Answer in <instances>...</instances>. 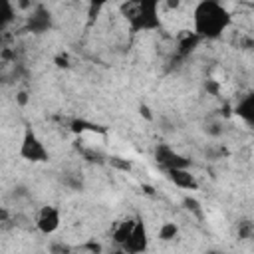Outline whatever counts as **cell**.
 Masks as SVG:
<instances>
[{
    "mask_svg": "<svg viewBox=\"0 0 254 254\" xmlns=\"http://www.w3.org/2000/svg\"><path fill=\"white\" fill-rule=\"evenodd\" d=\"M232 14L230 10L216 0H202L192 8V32L202 42H212L222 38V34L230 28Z\"/></svg>",
    "mask_w": 254,
    "mask_h": 254,
    "instance_id": "1",
    "label": "cell"
},
{
    "mask_svg": "<svg viewBox=\"0 0 254 254\" xmlns=\"http://www.w3.org/2000/svg\"><path fill=\"white\" fill-rule=\"evenodd\" d=\"M161 4L155 0H139V2H127L121 4V16L127 22V28L131 34L139 32H153L163 26L161 22Z\"/></svg>",
    "mask_w": 254,
    "mask_h": 254,
    "instance_id": "2",
    "label": "cell"
},
{
    "mask_svg": "<svg viewBox=\"0 0 254 254\" xmlns=\"http://www.w3.org/2000/svg\"><path fill=\"white\" fill-rule=\"evenodd\" d=\"M18 155L24 161H28V163H48L50 161V151L46 149L44 141L38 137V133L32 127H26L24 129Z\"/></svg>",
    "mask_w": 254,
    "mask_h": 254,
    "instance_id": "3",
    "label": "cell"
},
{
    "mask_svg": "<svg viewBox=\"0 0 254 254\" xmlns=\"http://www.w3.org/2000/svg\"><path fill=\"white\" fill-rule=\"evenodd\" d=\"M153 157L165 173L173 171V169H190V159L181 155L179 151H175L169 143H159L153 151Z\"/></svg>",
    "mask_w": 254,
    "mask_h": 254,
    "instance_id": "4",
    "label": "cell"
},
{
    "mask_svg": "<svg viewBox=\"0 0 254 254\" xmlns=\"http://www.w3.org/2000/svg\"><path fill=\"white\" fill-rule=\"evenodd\" d=\"M34 224H36L38 232L44 234V236L56 234L58 228H60V224H62V212H60V208L54 206V204H44V206L38 210Z\"/></svg>",
    "mask_w": 254,
    "mask_h": 254,
    "instance_id": "5",
    "label": "cell"
},
{
    "mask_svg": "<svg viewBox=\"0 0 254 254\" xmlns=\"http://www.w3.org/2000/svg\"><path fill=\"white\" fill-rule=\"evenodd\" d=\"M149 248V234H147V226L141 218H135V228L127 240V244L123 246V250L127 254H143Z\"/></svg>",
    "mask_w": 254,
    "mask_h": 254,
    "instance_id": "6",
    "label": "cell"
},
{
    "mask_svg": "<svg viewBox=\"0 0 254 254\" xmlns=\"http://www.w3.org/2000/svg\"><path fill=\"white\" fill-rule=\"evenodd\" d=\"M26 30L32 34H44L52 30V14L44 6H36L26 18Z\"/></svg>",
    "mask_w": 254,
    "mask_h": 254,
    "instance_id": "7",
    "label": "cell"
},
{
    "mask_svg": "<svg viewBox=\"0 0 254 254\" xmlns=\"http://www.w3.org/2000/svg\"><path fill=\"white\" fill-rule=\"evenodd\" d=\"M167 179L183 189V190H198V179L192 175L190 169H173V171H167Z\"/></svg>",
    "mask_w": 254,
    "mask_h": 254,
    "instance_id": "8",
    "label": "cell"
},
{
    "mask_svg": "<svg viewBox=\"0 0 254 254\" xmlns=\"http://www.w3.org/2000/svg\"><path fill=\"white\" fill-rule=\"evenodd\" d=\"M234 113H236L248 127L254 129V89L248 91V93H244V95L236 101Z\"/></svg>",
    "mask_w": 254,
    "mask_h": 254,
    "instance_id": "9",
    "label": "cell"
},
{
    "mask_svg": "<svg viewBox=\"0 0 254 254\" xmlns=\"http://www.w3.org/2000/svg\"><path fill=\"white\" fill-rule=\"evenodd\" d=\"M202 40L192 32V30H187L185 34H181L179 36V40H177V56L181 58V60H185V58H189L194 50H196V46L200 44Z\"/></svg>",
    "mask_w": 254,
    "mask_h": 254,
    "instance_id": "10",
    "label": "cell"
},
{
    "mask_svg": "<svg viewBox=\"0 0 254 254\" xmlns=\"http://www.w3.org/2000/svg\"><path fill=\"white\" fill-rule=\"evenodd\" d=\"M133 228H135V218H127V220H121L115 224V228L111 230V240L115 242L117 248H123L127 244Z\"/></svg>",
    "mask_w": 254,
    "mask_h": 254,
    "instance_id": "11",
    "label": "cell"
},
{
    "mask_svg": "<svg viewBox=\"0 0 254 254\" xmlns=\"http://www.w3.org/2000/svg\"><path fill=\"white\" fill-rule=\"evenodd\" d=\"M69 129L73 131V133H77V135H83V133H107V129L103 127V125H97V123H93V121H87V119H73L71 123H69Z\"/></svg>",
    "mask_w": 254,
    "mask_h": 254,
    "instance_id": "12",
    "label": "cell"
},
{
    "mask_svg": "<svg viewBox=\"0 0 254 254\" xmlns=\"http://www.w3.org/2000/svg\"><path fill=\"white\" fill-rule=\"evenodd\" d=\"M60 181H62V185H64L65 189L75 190V192H79V190L85 189V181H83V177H81L77 171H65V173H62Z\"/></svg>",
    "mask_w": 254,
    "mask_h": 254,
    "instance_id": "13",
    "label": "cell"
},
{
    "mask_svg": "<svg viewBox=\"0 0 254 254\" xmlns=\"http://www.w3.org/2000/svg\"><path fill=\"white\" fill-rule=\"evenodd\" d=\"M157 236H159L161 242H171V240H175V238L179 236V224H177V222H171V220L163 222V224L159 226Z\"/></svg>",
    "mask_w": 254,
    "mask_h": 254,
    "instance_id": "14",
    "label": "cell"
},
{
    "mask_svg": "<svg viewBox=\"0 0 254 254\" xmlns=\"http://www.w3.org/2000/svg\"><path fill=\"white\" fill-rule=\"evenodd\" d=\"M202 131L210 137V139H220L224 135V123L220 119H206L204 125H202Z\"/></svg>",
    "mask_w": 254,
    "mask_h": 254,
    "instance_id": "15",
    "label": "cell"
},
{
    "mask_svg": "<svg viewBox=\"0 0 254 254\" xmlns=\"http://www.w3.org/2000/svg\"><path fill=\"white\" fill-rule=\"evenodd\" d=\"M14 16H16V6L10 0H4L2 6H0V26L6 28L8 24H12Z\"/></svg>",
    "mask_w": 254,
    "mask_h": 254,
    "instance_id": "16",
    "label": "cell"
},
{
    "mask_svg": "<svg viewBox=\"0 0 254 254\" xmlns=\"http://www.w3.org/2000/svg\"><path fill=\"white\" fill-rule=\"evenodd\" d=\"M183 206L190 212V214H194L196 218H202V204L194 198V196H190V194H187L185 198H183Z\"/></svg>",
    "mask_w": 254,
    "mask_h": 254,
    "instance_id": "17",
    "label": "cell"
},
{
    "mask_svg": "<svg viewBox=\"0 0 254 254\" xmlns=\"http://www.w3.org/2000/svg\"><path fill=\"white\" fill-rule=\"evenodd\" d=\"M73 248L64 240H52L48 246V254H71Z\"/></svg>",
    "mask_w": 254,
    "mask_h": 254,
    "instance_id": "18",
    "label": "cell"
},
{
    "mask_svg": "<svg viewBox=\"0 0 254 254\" xmlns=\"http://www.w3.org/2000/svg\"><path fill=\"white\" fill-rule=\"evenodd\" d=\"M107 165H111L113 169H119V171H131V161H127V159H123V157H109L107 159Z\"/></svg>",
    "mask_w": 254,
    "mask_h": 254,
    "instance_id": "19",
    "label": "cell"
},
{
    "mask_svg": "<svg viewBox=\"0 0 254 254\" xmlns=\"http://www.w3.org/2000/svg\"><path fill=\"white\" fill-rule=\"evenodd\" d=\"M238 236H240L242 240L252 238V236H254V222H250V220L238 222Z\"/></svg>",
    "mask_w": 254,
    "mask_h": 254,
    "instance_id": "20",
    "label": "cell"
},
{
    "mask_svg": "<svg viewBox=\"0 0 254 254\" xmlns=\"http://www.w3.org/2000/svg\"><path fill=\"white\" fill-rule=\"evenodd\" d=\"M204 153H206V157H210V159H220L222 155H228V151H226L224 147H220V145H218V147H208Z\"/></svg>",
    "mask_w": 254,
    "mask_h": 254,
    "instance_id": "21",
    "label": "cell"
},
{
    "mask_svg": "<svg viewBox=\"0 0 254 254\" xmlns=\"http://www.w3.org/2000/svg\"><path fill=\"white\" fill-rule=\"evenodd\" d=\"M204 89H206L210 95H218V91H220V83L214 81V79H206V81H204Z\"/></svg>",
    "mask_w": 254,
    "mask_h": 254,
    "instance_id": "22",
    "label": "cell"
},
{
    "mask_svg": "<svg viewBox=\"0 0 254 254\" xmlns=\"http://www.w3.org/2000/svg\"><path fill=\"white\" fill-rule=\"evenodd\" d=\"M28 101H30V95H28V91H26V89H20V91L16 93V103L24 107V105H28Z\"/></svg>",
    "mask_w": 254,
    "mask_h": 254,
    "instance_id": "23",
    "label": "cell"
},
{
    "mask_svg": "<svg viewBox=\"0 0 254 254\" xmlns=\"http://www.w3.org/2000/svg\"><path fill=\"white\" fill-rule=\"evenodd\" d=\"M139 113H141V117H145L147 121H155V115L151 113V109H149V105H145V103H141V105H139Z\"/></svg>",
    "mask_w": 254,
    "mask_h": 254,
    "instance_id": "24",
    "label": "cell"
},
{
    "mask_svg": "<svg viewBox=\"0 0 254 254\" xmlns=\"http://www.w3.org/2000/svg\"><path fill=\"white\" fill-rule=\"evenodd\" d=\"M83 248H85V250H89L91 254H101V250H103V248H101V244H97V242H93V240L85 242V244H83Z\"/></svg>",
    "mask_w": 254,
    "mask_h": 254,
    "instance_id": "25",
    "label": "cell"
},
{
    "mask_svg": "<svg viewBox=\"0 0 254 254\" xmlns=\"http://www.w3.org/2000/svg\"><path fill=\"white\" fill-rule=\"evenodd\" d=\"M56 65L58 67H67L69 65V58H67V54H60V56H56Z\"/></svg>",
    "mask_w": 254,
    "mask_h": 254,
    "instance_id": "26",
    "label": "cell"
},
{
    "mask_svg": "<svg viewBox=\"0 0 254 254\" xmlns=\"http://www.w3.org/2000/svg\"><path fill=\"white\" fill-rule=\"evenodd\" d=\"M16 198H20V196H28V189L24 187V185H16L14 187V192H12Z\"/></svg>",
    "mask_w": 254,
    "mask_h": 254,
    "instance_id": "27",
    "label": "cell"
},
{
    "mask_svg": "<svg viewBox=\"0 0 254 254\" xmlns=\"http://www.w3.org/2000/svg\"><path fill=\"white\" fill-rule=\"evenodd\" d=\"M206 254H226V252H222V250H208Z\"/></svg>",
    "mask_w": 254,
    "mask_h": 254,
    "instance_id": "28",
    "label": "cell"
},
{
    "mask_svg": "<svg viewBox=\"0 0 254 254\" xmlns=\"http://www.w3.org/2000/svg\"><path fill=\"white\" fill-rule=\"evenodd\" d=\"M111 254H127V252H125L123 248H117V250H115V252H111Z\"/></svg>",
    "mask_w": 254,
    "mask_h": 254,
    "instance_id": "29",
    "label": "cell"
},
{
    "mask_svg": "<svg viewBox=\"0 0 254 254\" xmlns=\"http://www.w3.org/2000/svg\"><path fill=\"white\" fill-rule=\"evenodd\" d=\"M250 10H252V12H254V2H252V4H250Z\"/></svg>",
    "mask_w": 254,
    "mask_h": 254,
    "instance_id": "30",
    "label": "cell"
}]
</instances>
